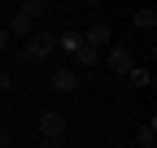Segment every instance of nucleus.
Returning a JSON list of instances; mask_svg holds the SVG:
<instances>
[{
	"mask_svg": "<svg viewBox=\"0 0 157 148\" xmlns=\"http://www.w3.org/2000/svg\"><path fill=\"white\" fill-rule=\"evenodd\" d=\"M52 52H57V35H52V31H35L31 39H26V48H22V61L31 65V61L52 57Z\"/></svg>",
	"mask_w": 157,
	"mask_h": 148,
	"instance_id": "obj_1",
	"label": "nucleus"
},
{
	"mask_svg": "<svg viewBox=\"0 0 157 148\" xmlns=\"http://www.w3.org/2000/svg\"><path fill=\"white\" fill-rule=\"evenodd\" d=\"M78 39H83V48H92V52H101V48H109V44H113V31H109L105 22H96V26H87L83 35H78Z\"/></svg>",
	"mask_w": 157,
	"mask_h": 148,
	"instance_id": "obj_2",
	"label": "nucleus"
},
{
	"mask_svg": "<svg viewBox=\"0 0 157 148\" xmlns=\"http://www.w3.org/2000/svg\"><path fill=\"white\" fill-rule=\"evenodd\" d=\"M39 135L52 139V144H61V135H66V113H44V118H39Z\"/></svg>",
	"mask_w": 157,
	"mask_h": 148,
	"instance_id": "obj_3",
	"label": "nucleus"
},
{
	"mask_svg": "<svg viewBox=\"0 0 157 148\" xmlns=\"http://www.w3.org/2000/svg\"><path fill=\"white\" fill-rule=\"evenodd\" d=\"M109 70L127 79V74L135 70V52H131V48H113V52H109Z\"/></svg>",
	"mask_w": 157,
	"mask_h": 148,
	"instance_id": "obj_4",
	"label": "nucleus"
},
{
	"mask_svg": "<svg viewBox=\"0 0 157 148\" xmlns=\"http://www.w3.org/2000/svg\"><path fill=\"white\" fill-rule=\"evenodd\" d=\"M31 35H35V22L22 17V13H13L9 17V39H31Z\"/></svg>",
	"mask_w": 157,
	"mask_h": 148,
	"instance_id": "obj_5",
	"label": "nucleus"
},
{
	"mask_svg": "<svg viewBox=\"0 0 157 148\" xmlns=\"http://www.w3.org/2000/svg\"><path fill=\"white\" fill-rule=\"evenodd\" d=\"M74 87H78V70H57V74H52V91H61V96H70Z\"/></svg>",
	"mask_w": 157,
	"mask_h": 148,
	"instance_id": "obj_6",
	"label": "nucleus"
},
{
	"mask_svg": "<svg viewBox=\"0 0 157 148\" xmlns=\"http://www.w3.org/2000/svg\"><path fill=\"white\" fill-rule=\"evenodd\" d=\"M131 22L140 26V31H153V26H157V9H135V17H131Z\"/></svg>",
	"mask_w": 157,
	"mask_h": 148,
	"instance_id": "obj_7",
	"label": "nucleus"
},
{
	"mask_svg": "<svg viewBox=\"0 0 157 148\" xmlns=\"http://www.w3.org/2000/svg\"><path fill=\"white\" fill-rule=\"evenodd\" d=\"M17 13H22V17H31V22H39V17L48 13V5H39V0H26V5L17 9Z\"/></svg>",
	"mask_w": 157,
	"mask_h": 148,
	"instance_id": "obj_8",
	"label": "nucleus"
},
{
	"mask_svg": "<svg viewBox=\"0 0 157 148\" xmlns=\"http://www.w3.org/2000/svg\"><path fill=\"white\" fill-rule=\"evenodd\" d=\"M140 148H157V122L140 126Z\"/></svg>",
	"mask_w": 157,
	"mask_h": 148,
	"instance_id": "obj_9",
	"label": "nucleus"
},
{
	"mask_svg": "<svg viewBox=\"0 0 157 148\" xmlns=\"http://www.w3.org/2000/svg\"><path fill=\"white\" fill-rule=\"evenodd\" d=\"M74 57H78V65H96V61H101V52H92V48H78Z\"/></svg>",
	"mask_w": 157,
	"mask_h": 148,
	"instance_id": "obj_10",
	"label": "nucleus"
},
{
	"mask_svg": "<svg viewBox=\"0 0 157 148\" xmlns=\"http://www.w3.org/2000/svg\"><path fill=\"white\" fill-rule=\"evenodd\" d=\"M127 79H131V83H135V87H148V83H153V79H148V70H140V65H135V70H131V74H127Z\"/></svg>",
	"mask_w": 157,
	"mask_h": 148,
	"instance_id": "obj_11",
	"label": "nucleus"
},
{
	"mask_svg": "<svg viewBox=\"0 0 157 148\" xmlns=\"http://www.w3.org/2000/svg\"><path fill=\"white\" fill-rule=\"evenodd\" d=\"M5 48H9V31L0 26V52H5Z\"/></svg>",
	"mask_w": 157,
	"mask_h": 148,
	"instance_id": "obj_12",
	"label": "nucleus"
},
{
	"mask_svg": "<svg viewBox=\"0 0 157 148\" xmlns=\"http://www.w3.org/2000/svg\"><path fill=\"white\" fill-rule=\"evenodd\" d=\"M0 148H9V126H0Z\"/></svg>",
	"mask_w": 157,
	"mask_h": 148,
	"instance_id": "obj_13",
	"label": "nucleus"
},
{
	"mask_svg": "<svg viewBox=\"0 0 157 148\" xmlns=\"http://www.w3.org/2000/svg\"><path fill=\"white\" fill-rule=\"evenodd\" d=\"M44 148H61V144H52V139H44Z\"/></svg>",
	"mask_w": 157,
	"mask_h": 148,
	"instance_id": "obj_14",
	"label": "nucleus"
},
{
	"mask_svg": "<svg viewBox=\"0 0 157 148\" xmlns=\"http://www.w3.org/2000/svg\"><path fill=\"white\" fill-rule=\"evenodd\" d=\"M0 13H5V5H0Z\"/></svg>",
	"mask_w": 157,
	"mask_h": 148,
	"instance_id": "obj_15",
	"label": "nucleus"
}]
</instances>
